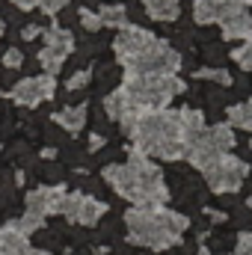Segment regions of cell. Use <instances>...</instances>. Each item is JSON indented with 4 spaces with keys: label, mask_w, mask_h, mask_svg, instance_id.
Instances as JSON below:
<instances>
[{
    "label": "cell",
    "mask_w": 252,
    "mask_h": 255,
    "mask_svg": "<svg viewBox=\"0 0 252 255\" xmlns=\"http://www.w3.org/2000/svg\"><path fill=\"white\" fill-rule=\"evenodd\" d=\"M104 178L110 181V187L130 199L136 208H163L166 202V184H163V175L160 169L148 160V154L142 151H130L127 163H113L104 169Z\"/></svg>",
    "instance_id": "1"
},
{
    "label": "cell",
    "mask_w": 252,
    "mask_h": 255,
    "mask_svg": "<svg viewBox=\"0 0 252 255\" xmlns=\"http://www.w3.org/2000/svg\"><path fill=\"white\" fill-rule=\"evenodd\" d=\"M133 148L142 151V154H154L160 160H178V157H187L190 142L184 136V130L178 125V113H169V110H151L145 113L133 130Z\"/></svg>",
    "instance_id": "2"
},
{
    "label": "cell",
    "mask_w": 252,
    "mask_h": 255,
    "mask_svg": "<svg viewBox=\"0 0 252 255\" xmlns=\"http://www.w3.org/2000/svg\"><path fill=\"white\" fill-rule=\"evenodd\" d=\"M127 241L151 250L175 247L187 229V217L166 211V208H130L125 214Z\"/></svg>",
    "instance_id": "3"
},
{
    "label": "cell",
    "mask_w": 252,
    "mask_h": 255,
    "mask_svg": "<svg viewBox=\"0 0 252 255\" xmlns=\"http://www.w3.org/2000/svg\"><path fill=\"white\" fill-rule=\"evenodd\" d=\"M119 89L136 110L151 113V110H166L172 95L184 92V83L175 74H125V83Z\"/></svg>",
    "instance_id": "4"
},
{
    "label": "cell",
    "mask_w": 252,
    "mask_h": 255,
    "mask_svg": "<svg viewBox=\"0 0 252 255\" xmlns=\"http://www.w3.org/2000/svg\"><path fill=\"white\" fill-rule=\"evenodd\" d=\"M235 145V133L229 125H217V128H202L193 148L187 151V160L196 166V169H211L223 154H229Z\"/></svg>",
    "instance_id": "5"
},
{
    "label": "cell",
    "mask_w": 252,
    "mask_h": 255,
    "mask_svg": "<svg viewBox=\"0 0 252 255\" xmlns=\"http://www.w3.org/2000/svg\"><path fill=\"white\" fill-rule=\"evenodd\" d=\"M157 42L160 39H154L148 30H142V27H130L127 24L125 30H122V36L113 42V48H116V57H119V63L127 68H133V65L139 63L145 54H151L154 48H157Z\"/></svg>",
    "instance_id": "6"
},
{
    "label": "cell",
    "mask_w": 252,
    "mask_h": 255,
    "mask_svg": "<svg viewBox=\"0 0 252 255\" xmlns=\"http://www.w3.org/2000/svg\"><path fill=\"white\" fill-rule=\"evenodd\" d=\"M247 172H250V166L244 160H238L232 154H223L211 169H205V178H208V184H211L214 193H235L244 184Z\"/></svg>",
    "instance_id": "7"
},
{
    "label": "cell",
    "mask_w": 252,
    "mask_h": 255,
    "mask_svg": "<svg viewBox=\"0 0 252 255\" xmlns=\"http://www.w3.org/2000/svg\"><path fill=\"white\" fill-rule=\"evenodd\" d=\"M71 51H74L71 33H65L60 27H51L48 36H45V48L39 51V63L45 68V74H54V71L65 63V57H68Z\"/></svg>",
    "instance_id": "8"
},
{
    "label": "cell",
    "mask_w": 252,
    "mask_h": 255,
    "mask_svg": "<svg viewBox=\"0 0 252 255\" xmlns=\"http://www.w3.org/2000/svg\"><path fill=\"white\" fill-rule=\"evenodd\" d=\"M54 89H57L54 74H42V77H30V80L15 83L12 92H9V98H12L15 104H21V107H36V104L48 101V98L54 95Z\"/></svg>",
    "instance_id": "9"
},
{
    "label": "cell",
    "mask_w": 252,
    "mask_h": 255,
    "mask_svg": "<svg viewBox=\"0 0 252 255\" xmlns=\"http://www.w3.org/2000/svg\"><path fill=\"white\" fill-rule=\"evenodd\" d=\"M63 187H36V190L27 193V214H36V217H48V214H60V205H63Z\"/></svg>",
    "instance_id": "10"
},
{
    "label": "cell",
    "mask_w": 252,
    "mask_h": 255,
    "mask_svg": "<svg viewBox=\"0 0 252 255\" xmlns=\"http://www.w3.org/2000/svg\"><path fill=\"white\" fill-rule=\"evenodd\" d=\"M220 27H223V36H226V39H252V15L247 9L229 12V15L220 21Z\"/></svg>",
    "instance_id": "11"
},
{
    "label": "cell",
    "mask_w": 252,
    "mask_h": 255,
    "mask_svg": "<svg viewBox=\"0 0 252 255\" xmlns=\"http://www.w3.org/2000/svg\"><path fill=\"white\" fill-rule=\"evenodd\" d=\"M104 211H107V205H104V202H98V199H92V196H80V205H77V211H74V220H71V223L95 226V223L104 217Z\"/></svg>",
    "instance_id": "12"
},
{
    "label": "cell",
    "mask_w": 252,
    "mask_h": 255,
    "mask_svg": "<svg viewBox=\"0 0 252 255\" xmlns=\"http://www.w3.org/2000/svg\"><path fill=\"white\" fill-rule=\"evenodd\" d=\"M142 3L154 21H175L181 12V0H142Z\"/></svg>",
    "instance_id": "13"
},
{
    "label": "cell",
    "mask_w": 252,
    "mask_h": 255,
    "mask_svg": "<svg viewBox=\"0 0 252 255\" xmlns=\"http://www.w3.org/2000/svg\"><path fill=\"white\" fill-rule=\"evenodd\" d=\"M54 122L57 125H63L65 130H80L83 122H86V104H77V107H68V110H60L57 116H54Z\"/></svg>",
    "instance_id": "14"
},
{
    "label": "cell",
    "mask_w": 252,
    "mask_h": 255,
    "mask_svg": "<svg viewBox=\"0 0 252 255\" xmlns=\"http://www.w3.org/2000/svg\"><path fill=\"white\" fill-rule=\"evenodd\" d=\"M24 247H30V244H27V238L15 229V223H9V226L0 229V250H3V255L18 253V250H24Z\"/></svg>",
    "instance_id": "15"
},
{
    "label": "cell",
    "mask_w": 252,
    "mask_h": 255,
    "mask_svg": "<svg viewBox=\"0 0 252 255\" xmlns=\"http://www.w3.org/2000/svg\"><path fill=\"white\" fill-rule=\"evenodd\" d=\"M98 21H101V27H127V9L119 3V6H104L101 12H98Z\"/></svg>",
    "instance_id": "16"
},
{
    "label": "cell",
    "mask_w": 252,
    "mask_h": 255,
    "mask_svg": "<svg viewBox=\"0 0 252 255\" xmlns=\"http://www.w3.org/2000/svg\"><path fill=\"white\" fill-rule=\"evenodd\" d=\"M229 122H232V125H241L244 130H252V98L247 104L229 107Z\"/></svg>",
    "instance_id": "17"
},
{
    "label": "cell",
    "mask_w": 252,
    "mask_h": 255,
    "mask_svg": "<svg viewBox=\"0 0 252 255\" xmlns=\"http://www.w3.org/2000/svg\"><path fill=\"white\" fill-rule=\"evenodd\" d=\"M42 223H45L42 217H36V214H24L21 220H15V229H18L24 238H30L33 232H39V229H42Z\"/></svg>",
    "instance_id": "18"
},
{
    "label": "cell",
    "mask_w": 252,
    "mask_h": 255,
    "mask_svg": "<svg viewBox=\"0 0 252 255\" xmlns=\"http://www.w3.org/2000/svg\"><path fill=\"white\" fill-rule=\"evenodd\" d=\"M232 60L241 63V68H252V39L247 42V45H241V48L232 51Z\"/></svg>",
    "instance_id": "19"
},
{
    "label": "cell",
    "mask_w": 252,
    "mask_h": 255,
    "mask_svg": "<svg viewBox=\"0 0 252 255\" xmlns=\"http://www.w3.org/2000/svg\"><path fill=\"white\" fill-rule=\"evenodd\" d=\"M80 21H83V27H86V30H101L98 15H95V12H89V9H80Z\"/></svg>",
    "instance_id": "20"
},
{
    "label": "cell",
    "mask_w": 252,
    "mask_h": 255,
    "mask_svg": "<svg viewBox=\"0 0 252 255\" xmlns=\"http://www.w3.org/2000/svg\"><path fill=\"white\" fill-rule=\"evenodd\" d=\"M235 255H252V232L241 235V241H238V253Z\"/></svg>",
    "instance_id": "21"
},
{
    "label": "cell",
    "mask_w": 252,
    "mask_h": 255,
    "mask_svg": "<svg viewBox=\"0 0 252 255\" xmlns=\"http://www.w3.org/2000/svg\"><path fill=\"white\" fill-rule=\"evenodd\" d=\"M65 3H68V0H39V6H42L48 15H57V12L63 9Z\"/></svg>",
    "instance_id": "22"
},
{
    "label": "cell",
    "mask_w": 252,
    "mask_h": 255,
    "mask_svg": "<svg viewBox=\"0 0 252 255\" xmlns=\"http://www.w3.org/2000/svg\"><path fill=\"white\" fill-rule=\"evenodd\" d=\"M86 80H89V68H83V71H77L71 80H68V89H80V86H86Z\"/></svg>",
    "instance_id": "23"
},
{
    "label": "cell",
    "mask_w": 252,
    "mask_h": 255,
    "mask_svg": "<svg viewBox=\"0 0 252 255\" xmlns=\"http://www.w3.org/2000/svg\"><path fill=\"white\" fill-rule=\"evenodd\" d=\"M21 60H24V57H21V51H15V48H12V51H6L3 65H6V68H18V65H21Z\"/></svg>",
    "instance_id": "24"
},
{
    "label": "cell",
    "mask_w": 252,
    "mask_h": 255,
    "mask_svg": "<svg viewBox=\"0 0 252 255\" xmlns=\"http://www.w3.org/2000/svg\"><path fill=\"white\" fill-rule=\"evenodd\" d=\"M196 77H211V80H220V83H229V71H196Z\"/></svg>",
    "instance_id": "25"
},
{
    "label": "cell",
    "mask_w": 252,
    "mask_h": 255,
    "mask_svg": "<svg viewBox=\"0 0 252 255\" xmlns=\"http://www.w3.org/2000/svg\"><path fill=\"white\" fill-rule=\"evenodd\" d=\"M226 12H235V9H244V6H250L252 0H217Z\"/></svg>",
    "instance_id": "26"
},
{
    "label": "cell",
    "mask_w": 252,
    "mask_h": 255,
    "mask_svg": "<svg viewBox=\"0 0 252 255\" xmlns=\"http://www.w3.org/2000/svg\"><path fill=\"white\" fill-rule=\"evenodd\" d=\"M18 9H33V6H39V0H12Z\"/></svg>",
    "instance_id": "27"
},
{
    "label": "cell",
    "mask_w": 252,
    "mask_h": 255,
    "mask_svg": "<svg viewBox=\"0 0 252 255\" xmlns=\"http://www.w3.org/2000/svg\"><path fill=\"white\" fill-rule=\"evenodd\" d=\"M9 255H48V253H42V250H33V247H24V250H18V253H9Z\"/></svg>",
    "instance_id": "28"
},
{
    "label": "cell",
    "mask_w": 252,
    "mask_h": 255,
    "mask_svg": "<svg viewBox=\"0 0 252 255\" xmlns=\"http://www.w3.org/2000/svg\"><path fill=\"white\" fill-rule=\"evenodd\" d=\"M39 33V27H24V39H33Z\"/></svg>",
    "instance_id": "29"
},
{
    "label": "cell",
    "mask_w": 252,
    "mask_h": 255,
    "mask_svg": "<svg viewBox=\"0 0 252 255\" xmlns=\"http://www.w3.org/2000/svg\"><path fill=\"white\" fill-rule=\"evenodd\" d=\"M3 30H6V24H3V18H0V36H3Z\"/></svg>",
    "instance_id": "30"
},
{
    "label": "cell",
    "mask_w": 252,
    "mask_h": 255,
    "mask_svg": "<svg viewBox=\"0 0 252 255\" xmlns=\"http://www.w3.org/2000/svg\"><path fill=\"white\" fill-rule=\"evenodd\" d=\"M247 205H250V208H252V196H250V202H247Z\"/></svg>",
    "instance_id": "31"
},
{
    "label": "cell",
    "mask_w": 252,
    "mask_h": 255,
    "mask_svg": "<svg viewBox=\"0 0 252 255\" xmlns=\"http://www.w3.org/2000/svg\"><path fill=\"white\" fill-rule=\"evenodd\" d=\"M0 255H3V250H0Z\"/></svg>",
    "instance_id": "32"
},
{
    "label": "cell",
    "mask_w": 252,
    "mask_h": 255,
    "mask_svg": "<svg viewBox=\"0 0 252 255\" xmlns=\"http://www.w3.org/2000/svg\"><path fill=\"white\" fill-rule=\"evenodd\" d=\"M202 255H208V253H202Z\"/></svg>",
    "instance_id": "33"
}]
</instances>
